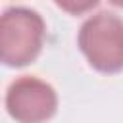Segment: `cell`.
<instances>
[{
    "label": "cell",
    "instance_id": "1",
    "mask_svg": "<svg viewBox=\"0 0 123 123\" xmlns=\"http://www.w3.org/2000/svg\"><path fill=\"white\" fill-rule=\"evenodd\" d=\"M44 21L29 8H10L0 15V63L23 67L35 62L44 42Z\"/></svg>",
    "mask_w": 123,
    "mask_h": 123
},
{
    "label": "cell",
    "instance_id": "2",
    "mask_svg": "<svg viewBox=\"0 0 123 123\" xmlns=\"http://www.w3.org/2000/svg\"><path fill=\"white\" fill-rule=\"evenodd\" d=\"M79 46L88 63L102 73L123 69V19L110 12L88 17L79 31Z\"/></svg>",
    "mask_w": 123,
    "mask_h": 123
},
{
    "label": "cell",
    "instance_id": "3",
    "mask_svg": "<svg viewBox=\"0 0 123 123\" xmlns=\"http://www.w3.org/2000/svg\"><path fill=\"white\" fill-rule=\"evenodd\" d=\"M6 110L19 123H44L56 113L58 96L48 83L29 75L19 77L6 92Z\"/></svg>",
    "mask_w": 123,
    "mask_h": 123
},
{
    "label": "cell",
    "instance_id": "4",
    "mask_svg": "<svg viewBox=\"0 0 123 123\" xmlns=\"http://www.w3.org/2000/svg\"><path fill=\"white\" fill-rule=\"evenodd\" d=\"M54 2H56L63 12L73 13V15H81V13L92 10V8L98 4V0H54Z\"/></svg>",
    "mask_w": 123,
    "mask_h": 123
},
{
    "label": "cell",
    "instance_id": "5",
    "mask_svg": "<svg viewBox=\"0 0 123 123\" xmlns=\"http://www.w3.org/2000/svg\"><path fill=\"white\" fill-rule=\"evenodd\" d=\"M113 6H119V8H123V0H110Z\"/></svg>",
    "mask_w": 123,
    "mask_h": 123
}]
</instances>
